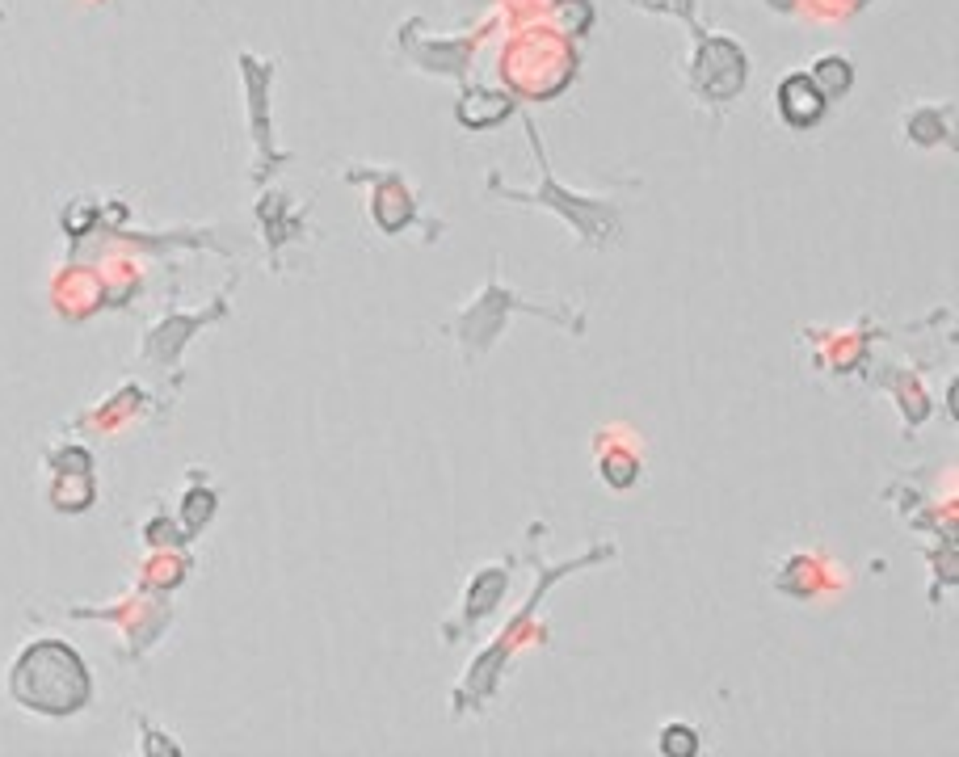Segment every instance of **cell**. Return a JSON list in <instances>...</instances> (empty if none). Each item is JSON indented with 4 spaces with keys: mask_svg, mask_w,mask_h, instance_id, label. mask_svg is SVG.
Returning <instances> with one entry per match:
<instances>
[{
    "mask_svg": "<svg viewBox=\"0 0 959 757\" xmlns=\"http://www.w3.org/2000/svg\"><path fill=\"white\" fill-rule=\"evenodd\" d=\"M783 110H787L791 122H812L816 114H821V93H816L804 76H795L783 89Z\"/></svg>",
    "mask_w": 959,
    "mask_h": 757,
    "instance_id": "2",
    "label": "cell"
},
{
    "mask_svg": "<svg viewBox=\"0 0 959 757\" xmlns=\"http://www.w3.org/2000/svg\"><path fill=\"white\" fill-rule=\"evenodd\" d=\"M17 699L38 707V711H76L89 694V678L80 669L76 652H68L64 644H38L34 652H26V661L17 665L13 678Z\"/></svg>",
    "mask_w": 959,
    "mask_h": 757,
    "instance_id": "1",
    "label": "cell"
}]
</instances>
